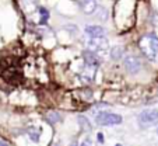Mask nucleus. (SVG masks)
Here are the masks:
<instances>
[{"label": "nucleus", "instance_id": "39448f33", "mask_svg": "<svg viewBox=\"0 0 158 146\" xmlns=\"http://www.w3.org/2000/svg\"><path fill=\"white\" fill-rule=\"evenodd\" d=\"M125 69L127 73L130 75H137L139 72L141 70V60L139 59L137 56H134V55H129V56L125 58Z\"/></svg>", "mask_w": 158, "mask_h": 146}, {"label": "nucleus", "instance_id": "0eeeda50", "mask_svg": "<svg viewBox=\"0 0 158 146\" xmlns=\"http://www.w3.org/2000/svg\"><path fill=\"white\" fill-rule=\"evenodd\" d=\"M78 7L84 14H93L94 10L97 9V2L95 0H77Z\"/></svg>", "mask_w": 158, "mask_h": 146}, {"label": "nucleus", "instance_id": "f03ea898", "mask_svg": "<svg viewBox=\"0 0 158 146\" xmlns=\"http://www.w3.org/2000/svg\"><path fill=\"white\" fill-rule=\"evenodd\" d=\"M139 124L141 128H151L158 125V111L157 110H144L139 115Z\"/></svg>", "mask_w": 158, "mask_h": 146}, {"label": "nucleus", "instance_id": "f3484780", "mask_svg": "<svg viewBox=\"0 0 158 146\" xmlns=\"http://www.w3.org/2000/svg\"><path fill=\"white\" fill-rule=\"evenodd\" d=\"M80 146H91V139L89 138H87V139H84L83 142H81Z\"/></svg>", "mask_w": 158, "mask_h": 146}, {"label": "nucleus", "instance_id": "20e7f679", "mask_svg": "<svg viewBox=\"0 0 158 146\" xmlns=\"http://www.w3.org/2000/svg\"><path fill=\"white\" fill-rule=\"evenodd\" d=\"M88 45V49L93 52H98V54H102V52H106L108 48H109V44H108V39L101 37V38H89V41L87 42Z\"/></svg>", "mask_w": 158, "mask_h": 146}, {"label": "nucleus", "instance_id": "9d476101", "mask_svg": "<svg viewBox=\"0 0 158 146\" xmlns=\"http://www.w3.org/2000/svg\"><path fill=\"white\" fill-rule=\"evenodd\" d=\"M123 54H125V48L120 46V45H116L110 49V59L112 60H119L122 59Z\"/></svg>", "mask_w": 158, "mask_h": 146}, {"label": "nucleus", "instance_id": "9b49d317", "mask_svg": "<svg viewBox=\"0 0 158 146\" xmlns=\"http://www.w3.org/2000/svg\"><path fill=\"white\" fill-rule=\"evenodd\" d=\"M93 15L98 21H105L108 18V10L105 9V7H98V6H97V9L94 10Z\"/></svg>", "mask_w": 158, "mask_h": 146}, {"label": "nucleus", "instance_id": "dca6fc26", "mask_svg": "<svg viewBox=\"0 0 158 146\" xmlns=\"http://www.w3.org/2000/svg\"><path fill=\"white\" fill-rule=\"evenodd\" d=\"M80 95H81V97H83V100H87V101H88V100H91V99H93V91H91V90H89V89L80 90Z\"/></svg>", "mask_w": 158, "mask_h": 146}, {"label": "nucleus", "instance_id": "7ed1b4c3", "mask_svg": "<svg viewBox=\"0 0 158 146\" xmlns=\"http://www.w3.org/2000/svg\"><path fill=\"white\" fill-rule=\"evenodd\" d=\"M95 121L98 125H104V126L119 125V124H122V117L119 114H114V113H101L97 115Z\"/></svg>", "mask_w": 158, "mask_h": 146}, {"label": "nucleus", "instance_id": "423d86ee", "mask_svg": "<svg viewBox=\"0 0 158 146\" xmlns=\"http://www.w3.org/2000/svg\"><path fill=\"white\" fill-rule=\"evenodd\" d=\"M83 58H84V62H85V65L88 66H93V68H98L99 65H101V58L98 56V55L95 54V52L89 51V49H87V51H84L83 54Z\"/></svg>", "mask_w": 158, "mask_h": 146}, {"label": "nucleus", "instance_id": "1a4fd4ad", "mask_svg": "<svg viewBox=\"0 0 158 146\" xmlns=\"http://www.w3.org/2000/svg\"><path fill=\"white\" fill-rule=\"evenodd\" d=\"M94 75H95V68L85 65V68H84L80 73V79L84 83H91V82L94 80Z\"/></svg>", "mask_w": 158, "mask_h": 146}, {"label": "nucleus", "instance_id": "aec40b11", "mask_svg": "<svg viewBox=\"0 0 158 146\" xmlns=\"http://www.w3.org/2000/svg\"><path fill=\"white\" fill-rule=\"evenodd\" d=\"M70 146H77V143H72V145H70Z\"/></svg>", "mask_w": 158, "mask_h": 146}, {"label": "nucleus", "instance_id": "f257e3e1", "mask_svg": "<svg viewBox=\"0 0 158 146\" xmlns=\"http://www.w3.org/2000/svg\"><path fill=\"white\" fill-rule=\"evenodd\" d=\"M140 49L150 60L158 63V38L152 34L143 37L140 39Z\"/></svg>", "mask_w": 158, "mask_h": 146}, {"label": "nucleus", "instance_id": "6ab92c4d", "mask_svg": "<svg viewBox=\"0 0 158 146\" xmlns=\"http://www.w3.org/2000/svg\"><path fill=\"white\" fill-rule=\"evenodd\" d=\"M0 146H9V145H7L4 140H0Z\"/></svg>", "mask_w": 158, "mask_h": 146}, {"label": "nucleus", "instance_id": "4468645a", "mask_svg": "<svg viewBox=\"0 0 158 146\" xmlns=\"http://www.w3.org/2000/svg\"><path fill=\"white\" fill-rule=\"evenodd\" d=\"M78 124H80V126H81V129H83V131H85V132L91 131V124H89V121L84 115L78 117Z\"/></svg>", "mask_w": 158, "mask_h": 146}, {"label": "nucleus", "instance_id": "2eb2a0df", "mask_svg": "<svg viewBox=\"0 0 158 146\" xmlns=\"http://www.w3.org/2000/svg\"><path fill=\"white\" fill-rule=\"evenodd\" d=\"M38 11H39V14H41V23L45 24L46 21H48V18H49V11L45 9V7H39Z\"/></svg>", "mask_w": 158, "mask_h": 146}, {"label": "nucleus", "instance_id": "a211bd4d", "mask_svg": "<svg viewBox=\"0 0 158 146\" xmlns=\"http://www.w3.org/2000/svg\"><path fill=\"white\" fill-rule=\"evenodd\" d=\"M97 139H98V142H99V143H104V139H105V138H104V135H102L101 132H99V134L97 135Z\"/></svg>", "mask_w": 158, "mask_h": 146}, {"label": "nucleus", "instance_id": "ddd939ff", "mask_svg": "<svg viewBox=\"0 0 158 146\" xmlns=\"http://www.w3.org/2000/svg\"><path fill=\"white\" fill-rule=\"evenodd\" d=\"M28 136L32 142H39V138H41V129H35V128H30L28 129Z\"/></svg>", "mask_w": 158, "mask_h": 146}, {"label": "nucleus", "instance_id": "6e6552de", "mask_svg": "<svg viewBox=\"0 0 158 146\" xmlns=\"http://www.w3.org/2000/svg\"><path fill=\"white\" fill-rule=\"evenodd\" d=\"M85 34L89 37V38H101V37H105L106 30L99 27V25H87Z\"/></svg>", "mask_w": 158, "mask_h": 146}, {"label": "nucleus", "instance_id": "f8f14e48", "mask_svg": "<svg viewBox=\"0 0 158 146\" xmlns=\"http://www.w3.org/2000/svg\"><path fill=\"white\" fill-rule=\"evenodd\" d=\"M60 119H62V115L57 111H49L46 114V121L49 124H57V122H60Z\"/></svg>", "mask_w": 158, "mask_h": 146}]
</instances>
